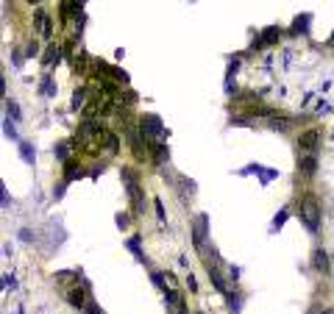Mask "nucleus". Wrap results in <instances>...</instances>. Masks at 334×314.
I'll use <instances>...</instances> for the list:
<instances>
[{"label":"nucleus","mask_w":334,"mask_h":314,"mask_svg":"<svg viewBox=\"0 0 334 314\" xmlns=\"http://www.w3.org/2000/svg\"><path fill=\"white\" fill-rule=\"evenodd\" d=\"M120 178H123L126 195H128V200H131V211H134V217H142L148 203H145V192H142V187H139L137 173H134L131 167H123L120 170Z\"/></svg>","instance_id":"nucleus-1"},{"label":"nucleus","mask_w":334,"mask_h":314,"mask_svg":"<svg viewBox=\"0 0 334 314\" xmlns=\"http://www.w3.org/2000/svg\"><path fill=\"white\" fill-rule=\"evenodd\" d=\"M139 134H142V139H145V145H156V142H165L167 137H170V131L165 128V122H162V117L159 114H153V111H148V114H142L139 117Z\"/></svg>","instance_id":"nucleus-2"},{"label":"nucleus","mask_w":334,"mask_h":314,"mask_svg":"<svg viewBox=\"0 0 334 314\" xmlns=\"http://www.w3.org/2000/svg\"><path fill=\"white\" fill-rule=\"evenodd\" d=\"M298 217H301V226L309 231V234H317L320 231V203L315 195H304L298 200Z\"/></svg>","instance_id":"nucleus-3"},{"label":"nucleus","mask_w":334,"mask_h":314,"mask_svg":"<svg viewBox=\"0 0 334 314\" xmlns=\"http://www.w3.org/2000/svg\"><path fill=\"white\" fill-rule=\"evenodd\" d=\"M206 239H209V214L206 211H198L192 217V245L198 250H204L206 247Z\"/></svg>","instance_id":"nucleus-4"},{"label":"nucleus","mask_w":334,"mask_h":314,"mask_svg":"<svg viewBox=\"0 0 334 314\" xmlns=\"http://www.w3.org/2000/svg\"><path fill=\"white\" fill-rule=\"evenodd\" d=\"M281 34L284 31L278 28V25H267L259 36H256L254 42H251V53H259V50H265L270 48V45H278V39H281Z\"/></svg>","instance_id":"nucleus-5"},{"label":"nucleus","mask_w":334,"mask_h":314,"mask_svg":"<svg viewBox=\"0 0 334 314\" xmlns=\"http://www.w3.org/2000/svg\"><path fill=\"white\" fill-rule=\"evenodd\" d=\"M237 175H256L259 178V184H262V187H267V184H270V181H276V178H278V170H270V167H262V164H245V167L242 170H237Z\"/></svg>","instance_id":"nucleus-6"},{"label":"nucleus","mask_w":334,"mask_h":314,"mask_svg":"<svg viewBox=\"0 0 334 314\" xmlns=\"http://www.w3.org/2000/svg\"><path fill=\"white\" fill-rule=\"evenodd\" d=\"M87 289L89 286H70L67 292H64V300H67L73 309H78V312H84L87 309V303H89V297H87Z\"/></svg>","instance_id":"nucleus-7"},{"label":"nucleus","mask_w":334,"mask_h":314,"mask_svg":"<svg viewBox=\"0 0 334 314\" xmlns=\"http://www.w3.org/2000/svg\"><path fill=\"white\" fill-rule=\"evenodd\" d=\"M317 147H320V131L309 128V131H304L298 137V150L301 153H317Z\"/></svg>","instance_id":"nucleus-8"},{"label":"nucleus","mask_w":334,"mask_h":314,"mask_svg":"<svg viewBox=\"0 0 334 314\" xmlns=\"http://www.w3.org/2000/svg\"><path fill=\"white\" fill-rule=\"evenodd\" d=\"M298 173L304 178H315V173H317V153H304L298 158Z\"/></svg>","instance_id":"nucleus-9"},{"label":"nucleus","mask_w":334,"mask_h":314,"mask_svg":"<svg viewBox=\"0 0 334 314\" xmlns=\"http://www.w3.org/2000/svg\"><path fill=\"white\" fill-rule=\"evenodd\" d=\"M312 270H317V273H323V275L332 273V262H329L323 247H315L312 250Z\"/></svg>","instance_id":"nucleus-10"},{"label":"nucleus","mask_w":334,"mask_h":314,"mask_svg":"<svg viewBox=\"0 0 334 314\" xmlns=\"http://www.w3.org/2000/svg\"><path fill=\"white\" fill-rule=\"evenodd\" d=\"M206 275H209V281H212V286H215L220 295H228V284H226V278L220 275V267L217 264H206Z\"/></svg>","instance_id":"nucleus-11"},{"label":"nucleus","mask_w":334,"mask_h":314,"mask_svg":"<svg viewBox=\"0 0 334 314\" xmlns=\"http://www.w3.org/2000/svg\"><path fill=\"white\" fill-rule=\"evenodd\" d=\"M295 122H298V117H281V114H278V117H276V114L267 117V128H270V131H278V134H287Z\"/></svg>","instance_id":"nucleus-12"},{"label":"nucleus","mask_w":334,"mask_h":314,"mask_svg":"<svg viewBox=\"0 0 334 314\" xmlns=\"http://www.w3.org/2000/svg\"><path fill=\"white\" fill-rule=\"evenodd\" d=\"M148 150H150V156H153L150 161H153L156 167H162V164L170 161V147H167V142H156V145H150Z\"/></svg>","instance_id":"nucleus-13"},{"label":"nucleus","mask_w":334,"mask_h":314,"mask_svg":"<svg viewBox=\"0 0 334 314\" xmlns=\"http://www.w3.org/2000/svg\"><path fill=\"white\" fill-rule=\"evenodd\" d=\"M126 247H128V253L134 256V259H137V262H142V264H148L145 253H142V236H139V234L128 236V239H126Z\"/></svg>","instance_id":"nucleus-14"},{"label":"nucleus","mask_w":334,"mask_h":314,"mask_svg":"<svg viewBox=\"0 0 334 314\" xmlns=\"http://www.w3.org/2000/svg\"><path fill=\"white\" fill-rule=\"evenodd\" d=\"M226 300H228V312L240 314V312H242V303H245V295L240 292V289H228Z\"/></svg>","instance_id":"nucleus-15"},{"label":"nucleus","mask_w":334,"mask_h":314,"mask_svg":"<svg viewBox=\"0 0 334 314\" xmlns=\"http://www.w3.org/2000/svg\"><path fill=\"white\" fill-rule=\"evenodd\" d=\"M309 22H312V14L309 11H304V14H298L293 20V28H290V34H309Z\"/></svg>","instance_id":"nucleus-16"},{"label":"nucleus","mask_w":334,"mask_h":314,"mask_svg":"<svg viewBox=\"0 0 334 314\" xmlns=\"http://www.w3.org/2000/svg\"><path fill=\"white\" fill-rule=\"evenodd\" d=\"M39 92L45 95V98H56V81H53L50 72H45V75L39 78Z\"/></svg>","instance_id":"nucleus-17"},{"label":"nucleus","mask_w":334,"mask_h":314,"mask_svg":"<svg viewBox=\"0 0 334 314\" xmlns=\"http://www.w3.org/2000/svg\"><path fill=\"white\" fill-rule=\"evenodd\" d=\"M78 178H84V170L78 167V161H70V164H64V178H61V181L73 184V181H78Z\"/></svg>","instance_id":"nucleus-18"},{"label":"nucleus","mask_w":334,"mask_h":314,"mask_svg":"<svg viewBox=\"0 0 334 314\" xmlns=\"http://www.w3.org/2000/svg\"><path fill=\"white\" fill-rule=\"evenodd\" d=\"M53 156H56L59 164H70V161H73V156H70V142H59V145L53 147Z\"/></svg>","instance_id":"nucleus-19"},{"label":"nucleus","mask_w":334,"mask_h":314,"mask_svg":"<svg viewBox=\"0 0 334 314\" xmlns=\"http://www.w3.org/2000/svg\"><path fill=\"white\" fill-rule=\"evenodd\" d=\"M59 61H61V50L56 48V45H48L45 56H42V64H45V67H50V64H59Z\"/></svg>","instance_id":"nucleus-20"},{"label":"nucleus","mask_w":334,"mask_h":314,"mask_svg":"<svg viewBox=\"0 0 334 314\" xmlns=\"http://www.w3.org/2000/svg\"><path fill=\"white\" fill-rule=\"evenodd\" d=\"M290 214H293V209H290V206H284V209H281V211H278V214L273 217V223H270V234H276L278 228L284 226L287 220H290Z\"/></svg>","instance_id":"nucleus-21"},{"label":"nucleus","mask_w":334,"mask_h":314,"mask_svg":"<svg viewBox=\"0 0 334 314\" xmlns=\"http://www.w3.org/2000/svg\"><path fill=\"white\" fill-rule=\"evenodd\" d=\"M20 156H22V161H25V164H34V161H37V147L31 145V142H20Z\"/></svg>","instance_id":"nucleus-22"},{"label":"nucleus","mask_w":334,"mask_h":314,"mask_svg":"<svg viewBox=\"0 0 334 314\" xmlns=\"http://www.w3.org/2000/svg\"><path fill=\"white\" fill-rule=\"evenodd\" d=\"M3 134H6V139H11V142H17V145L22 142V139H20V134H17V125H14V120H11V117H6V120H3Z\"/></svg>","instance_id":"nucleus-23"},{"label":"nucleus","mask_w":334,"mask_h":314,"mask_svg":"<svg viewBox=\"0 0 334 314\" xmlns=\"http://www.w3.org/2000/svg\"><path fill=\"white\" fill-rule=\"evenodd\" d=\"M103 145H106V150L109 153H117L120 150V139H117V134H111V131H106V134H103Z\"/></svg>","instance_id":"nucleus-24"},{"label":"nucleus","mask_w":334,"mask_h":314,"mask_svg":"<svg viewBox=\"0 0 334 314\" xmlns=\"http://www.w3.org/2000/svg\"><path fill=\"white\" fill-rule=\"evenodd\" d=\"M37 22H39L42 36H50V34H53V28H50V20H48V14H45L42 9H37Z\"/></svg>","instance_id":"nucleus-25"},{"label":"nucleus","mask_w":334,"mask_h":314,"mask_svg":"<svg viewBox=\"0 0 334 314\" xmlns=\"http://www.w3.org/2000/svg\"><path fill=\"white\" fill-rule=\"evenodd\" d=\"M165 303L176 306V309H184V300H181V295H178L176 289H165Z\"/></svg>","instance_id":"nucleus-26"},{"label":"nucleus","mask_w":334,"mask_h":314,"mask_svg":"<svg viewBox=\"0 0 334 314\" xmlns=\"http://www.w3.org/2000/svg\"><path fill=\"white\" fill-rule=\"evenodd\" d=\"M240 64H242V53H237L228 59V70H226V78H234L237 72H240Z\"/></svg>","instance_id":"nucleus-27"},{"label":"nucleus","mask_w":334,"mask_h":314,"mask_svg":"<svg viewBox=\"0 0 334 314\" xmlns=\"http://www.w3.org/2000/svg\"><path fill=\"white\" fill-rule=\"evenodd\" d=\"M6 117H11L14 122H20V120H22L20 106H17V100H6Z\"/></svg>","instance_id":"nucleus-28"},{"label":"nucleus","mask_w":334,"mask_h":314,"mask_svg":"<svg viewBox=\"0 0 334 314\" xmlns=\"http://www.w3.org/2000/svg\"><path fill=\"white\" fill-rule=\"evenodd\" d=\"M178 184H181V192H184V195H195V192H198V184L192 181V178L181 175V178H178Z\"/></svg>","instance_id":"nucleus-29"},{"label":"nucleus","mask_w":334,"mask_h":314,"mask_svg":"<svg viewBox=\"0 0 334 314\" xmlns=\"http://www.w3.org/2000/svg\"><path fill=\"white\" fill-rule=\"evenodd\" d=\"M84 100H87V89H84V87H78L75 92H73V103H70V106H73L75 111H78V108L84 106Z\"/></svg>","instance_id":"nucleus-30"},{"label":"nucleus","mask_w":334,"mask_h":314,"mask_svg":"<svg viewBox=\"0 0 334 314\" xmlns=\"http://www.w3.org/2000/svg\"><path fill=\"white\" fill-rule=\"evenodd\" d=\"M150 281H153L159 289H167V286H165V273H159V270H150Z\"/></svg>","instance_id":"nucleus-31"},{"label":"nucleus","mask_w":334,"mask_h":314,"mask_svg":"<svg viewBox=\"0 0 334 314\" xmlns=\"http://www.w3.org/2000/svg\"><path fill=\"white\" fill-rule=\"evenodd\" d=\"M0 200H3V203H0L3 209H9L11 203H14V200L9 197V189H6V184H0Z\"/></svg>","instance_id":"nucleus-32"},{"label":"nucleus","mask_w":334,"mask_h":314,"mask_svg":"<svg viewBox=\"0 0 334 314\" xmlns=\"http://www.w3.org/2000/svg\"><path fill=\"white\" fill-rule=\"evenodd\" d=\"M114 220H117V228H120V231H126V228H128V223H131V217H128L126 211H120V214L114 217Z\"/></svg>","instance_id":"nucleus-33"},{"label":"nucleus","mask_w":334,"mask_h":314,"mask_svg":"<svg viewBox=\"0 0 334 314\" xmlns=\"http://www.w3.org/2000/svg\"><path fill=\"white\" fill-rule=\"evenodd\" d=\"M20 242H34V239H37V236H34V231H31V228H20Z\"/></svg>","instance_id":"nucleus-34"},{"label":"nucleus","mask_w":334,"mask_h":314,"mask_svg":"<svg viewBox=\"0 0 334 314\" xmlns=\"http://www.w3.org/2000/svg\"><path fill=\"white\" fill-rule=\"evenodd\" d=\"M75 72H87V53H81L75 59Z\"/></svg>","instance_id":"nucleus-35"},{"label":"nucleus","mask_w":334,"mask_h":314,"mask_svg":"<svg viewBox=\"0 0 334 314\" xmlns=\"http://www.w3.org/2000/svg\"><path fill=\"white\" fill-rule=\"evenodd\" d=\"M153 209H156L159 223H165V220H167V214H165V206H162V200H153Z\"/></svg>","instance_id":"nucleus-36"},{"label":"nucleus","mask_w":334,"mask_h":314,"mask_svg":"<svg viewBox=\"0 0 334 314\" xmlns=\"http://www.w3.org/2000/svg\"><path fill=\"white\" fill-rule=\"evenodd\" d=\"M84 314H103V309H100V306L95 303V300H89L87 309H84Z\"/></svg>","instance_id":"nucleus-37"},{"label":"nucleus","mask_w":334,"mask_h":314,"mask_svg":"<svg viewBox=\"0 0 334 314\" xmlns=\"http://www.w3.org/2000/svg\"><path fill=\"white\" fill-rule=\"evenodd\" d=\"M64 189H67V181H61L59 187H53V200H59V197H64Z\"/></svg>","instance_id":"nucleus-38"},{"label":"nucleus","mask_w":334,"mask_h":314,"mask_svg":"<svg viewBox=\"0 0 334 314\" xmlns=\"http://www.w3.org/2000/svg\"><path fill=\"white\" fill-rule=\"evenodd\" d=\"M11 61H14V67H17V70L22 67V56H20V50H17V48H11Z\"/></svg>","instance_id":"nucleus-39"},{"label":"nucleus","mask_w":334,"mask_h":314,"mask_svg":"<svg viewBox=\"0 0 334 314\" xmlns=\"http://www.w3.org/2000/svg\"><path fill=\"white\" fill-rule=\"evenodd\" d=\"M37 53H39V45H37V42H31V45H28V50H25V59H34Z\"/></svg>","instance_id":"nucleus-40"},{"label":"nucleus","mask_w":334,"mask_h":314,"mask_svg":"<svg viewBox=\"0 0 334 314\" xmlns=\"http://www.w3.org/2000/svg\"><path fill=\"white\" fill-rule=\"evenodd\" d=\"M3 286H6V289H14V286H17V278H14V275H3Z\"/></svg>","instance_id":"nucleus-41"},{"label":"nucleus","mask_w":334,"mask_h":314,"mask_svg":"<svg viewBox=\"0 0 334 314\" xmlns=\"http://www.w3.org/2000/svg\"><path fill=\"white\" fill-rule=\"evenodd\" d=\"M228 278H231L234 284L240 281V267H237V264H231V267H228Z\"/></svg>","instance_id":"nucleus-42"},{"label":"nucleus","mask_w":334,"mask_h":314,"mask_svg":"<svg viewBox=\"0 0 334 314\" xmlns=\"http://www.w3.org/2000/svg\"><path fill=\"white\" fill-rule=\"evenodd\" d=\"M103 170H106V164H95V167L89 170V178H98L100 173H103Z\"/></svg>","instance_id":"nucleus-43"},{"label":"nucleus","mask_w":334,"mask_h":314,"mask_svg":"<svg viewBox=\"0 0 334 314\" xmlns=\"http://www.w3.org/2000/svg\"><path fill=\"white\" fill-rule=\"evenodd\" d=\"M187 286H189V292H198V281H195V275L192 273L187 275Z\"/></svg>","instance_id":"nucleus-44"},{"label":"nucleus","mask_w":334,"mask_h":314,"mask_svg":"<svg viewBox=\"0 0 334 314\" xmlns=\"http://www.w3.org/2000/svg\"><path fill=\"white\" fill-rule=\"evenodd\" d=\"M329 111H332V106H329V103H317V114H320V117H323V114H329Z\"/></svg>","instance_id":"nucleus-45"},{"label":"nucleus","mask_w":334,"mask_h":314,"mask_svg":"<svg viewBox=\"0 0 334 314\" xmlns=\"http://www.w3.org/2000/svg\"><path fill=\"white\" fill-rule=\"evenodd\" d=\"M170 314H187V312H184V309H178V312H170Z\"/></svg>","instance_id":"nucleus-46"},{"label":"nucleus","mask_w":334,"mask_h":314,"mask_svg":"<svg viewBox=\"0 0 334 314\" xmlns=\"http://www.w3.org/2000/svg\"><path fill=\"white\" fill-rule=\"evenodd\" d=\"M329 45H334V34H332V36H329Z\"/></svg>","instance_id":"nucleus-47"},{"label":"nucleus","mask_w":334,"mask_h":314,"mask_svg":"<svg viewBox=\"0 0 334 314\" xmlns=\"http://www.w3.org/2000/svg\"><path fill=\"white\" fill-rule=\"evenodd\" d=\"M323 314H334V312H332V309H326V312H323Z\"/></svg>","instance_id":"nucleus-48"},{"label":"nucleus","mask_w":334,"mask_h":314,"mask_svg":"<svg viewBox=\"0 0 334 314\" xmlns=\"http://www.w3.org/2000/svg\"><path fill=\"white\" fill-rule=\"evenodd\" d=\"M192 314H204V312H192Z\"/></svg>","instance_id":"nucleus-49"},{"label":"nucleus","mask_w":334,"mask_h":314,"mask_svg":"<svg viewBox=\"0 0 334 314\" xmlns=\"http://www.w3.org/2000/svg\"><path fill=\"white\" fill-rule=\"evenodd\" d=\"M28 3H37V0H28Z\"/></svg>","instance_id":"nucleus-50"}]
</instances>
